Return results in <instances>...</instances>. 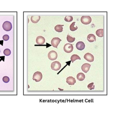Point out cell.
I'll list each match as a JSON object with an SVG mask.
<instances>
[{"instance_id": "ac0fdd59", "label": "cell", "mask_w": 131, "mask_h": 119, "mask_svg": "<svg viewBox=\"0 0 131 119\" xmlns=\"http://www.w3.org/2000/svg\"><path fill=\"white\" fill-rule=\"evenodd\" d=\"M77 60H81V58L79 56L76 55H73L71 57V60L72 63H73L75 61Z\"/></svg>"}, {"instance_id": "ba28073f", "label": "cell", "mask_w": 131, "mask_h": 119, "mask_svg": "<svg viewBox=\"0 0 131 119\" xmlns=\"http://www.w3.org/2000/svg\"><path fill=\"white\" fill-rule=\"evenodd\" d=\"M84 58L89 62H92L94 61L93 56L90 53H87L84 56Z\"/></svg>"}, {"instance_id": "7402d4cb", "label": "cell", "mask_w": 131, "mask_h": 119, "mask_svg": "<svg viewBox=\"0 0 131 119\" xmlns=\"http://www.w3.org/2000/svg\"><path fill=\"white\" fill-rule=\"evenodd\" d=\"M4 54L6 56H8L10 55L11 54V51L10 50L8 49H6L4 50Z\"/></svg>"}, {"instance_id": "8fae6325", "label": "cell", "mask_w": 131, "mask_h": 119, "mask_svg": "<svg viewBox=\"0 0 131 119\" xmlns=\"http://www.w3.org/2000/svg\"><path fill=\"white\" fill-rule=\"evenodd\" d=\"M36 43L39 45H42L45 43L46 40L44 37L42 36H38L36 38Z\"/></svg>"}, {"instance_id": "e0dca14e", "label": "cell", "mask_w": 131, "mask_h": 119, "mask_svg": "<svg viewBox=\"0 0 131 119\" xmlns=\"http://www.w3.org/2000/svg\"><path fill=\"white\" fill-rule=\"evenodd\" d=\"M63 25H58L55 27V30L56 32H62L63 31Z\"/></svg>"}, {"instance_id": "cb8c5ba5", "label": "cell", "mask_w": 131, "mask_h": 119, "mask_svg": "<svg viewBox=\"0 0 131 119\" xmlns=\"http://www.w3.org/2000/svg\"><path fill=\"white\" fill-rule=\"evenodd\" d=\"M2 80L5 83H8L10 81V79L9 77L7 76H5L2 79Z\"/></svg>"}, {"instance_id": "5bb4252c", "label": "cell", "mask_w": 131, "mask_h": 119, "mask_svg": "<svg viewBox=\"0 0 131 119\" xmlns=\"http://www.w3.org/2000/svg\"><path fill=\"white\" fill-rule=\"evenodd\" d=\"M40 19V16H33L31 17V20L33 23L36 24L39 22Z\"/></svg>"}, {"instance_id": "7c38bea8", "label": "cell", "mask_w": 131, "mask_h": 119, "mask_svg": "<svg viewBox=\"0 0 131 119\" xmlns=\"http://www.w3.org/2000/svg\"><path fill=\"white\" fill-rule=\"evenodd\" d=\"M91 66V65L88 63H85L82 66V70L83 72L85 73H87L89 71L90 67Z\"/></svg>"}, {"instance_id": "52a82bcc", "label": "cell", "mask_w": 131, "mask_h": 119, "mask_svg": "<svg viewBox=\"0 0 131 119\" xmlns=\"http://www.w3.org/2000/svg\"><path fill=\"white\" fill-rule=\"evenodd\" d=\"M61 41L62 40L61 39L59 38L55 37L52 39L51 41V44L54 47L57 48V46Z\"/></svg>"}, {"instance_id": "30bf717a", "label": "cell", "mask_w": 131, "mask_h": 119, "mask_svg": "<svg viewBox=\"0 0 131 119\" xmlns=\"http://www.w3.org/2000/svg\"><path fill=\"white\" fill-rule=\"evenodd\" d=\"M66 82L69 85H73L76 83V80L74 78L70 76L67 78Z\"/></svg>"}, {"instance_id": "6da1fadb", "label": "cell", "mask_w": 131, "mask_h": 119, "mask_svg": "<svg viewBox=\"0 0 131 119\" xmlns=\"http://www.w3.org/2000/svg\"><path fill=\"white\" fill-rule=\"evenodd\" d=\"M2 28L5 31L9 32L12 29L13 26L11 22L8 21H5L2 25Z\"/></svg>"}, {"instance_id": "4fadbf2b", "label": "cell", "mask_w": 131, "mask_h": 119, "mask_svg": "<svg viewBox=\"0 0 131 119\" xmlns=\"http://www.w3.org/2000/svg\"><path fill=\"white\" fill-rule=\"evenodd\" d=\"M87 39L89 42L92 43L96 41V37L94 35L92 34H89L87 36Z\"/></svg>"}, {"instance_id": "7a4b0ae2", "label": "cell", "mask_w": 131, "mask_h": 119, "mask_svg": "<svg viewBox=\"0 0 131 119\" xmlns=\"http://www.w3.org/2000/svg\"><path fill=\"white\" fill-rule=\"evenodd\" d=\"M81 22L84 25H89L92 22V18L89 16H82L81 18Z\"/></svg>"}, {"instance_id": "d6986e66", "label": "cell", "mask_w": 131, "mask_h": 119, "mask_svg": "<svg viewBox=\"0 0 131 119\" xmlns=\"http://www.w3.org/2000/svg\"><path fill=\"white\" fill-rule=\"evenodd\" d=\"M75 24H76V22H73L70 25V30L72 32L76 31L78 28V27H74Z\"/></svg>"}, {"instance_id": "9a60e30c", "label": "cell", "mask_w": 131, "mask_h": 119, "mask_svg": "<svg viewBox=\"0 0 131 119\" xmlns=\"http://www.w3.org/2000/svg\"><path fill=\"white\" fill-rule=\"evenodd\" d=\"M76 77L78 80L82 81H83L85 79V74L83 73H79L77 74Z\"/></svg>"}, {"instance_id": "3957f363", "label": "cell", "mask_w": 131, "mask_h": 119, "mask_svg": "<svg viewBox=\"0 0 131 119\" xmlns=\"http://www.w3.org/2000/svg\"><path fill=\"white\" fill-rule=\"evenodd\" d=\"M42 78V75L40 72H36L34 73L33 76V80L36 81V82H38L41 80Z\"/></svg>"}, {"instance_id": "8992f818", "label": "cell", "mask_w": 131, "mask_h": 119, "mask_svg": "<svg viewBox=\"0 0 131 119\" xmlns=\"http://www.w3.org/2000/svg\"><path fill=\"white\" fill-rule=\"evenodd\" d=\"M73 47L72 44L70 43H67L64 45L63 49L65 52L69 53H70L73 51Z\"/></svg>"}, {"instance_id": "603a6c76", "label": "cell", "mask_w": 131, "mask_h": 119, "mask_svg": "<svg viewBox=\"0 0 131 119\" xmlns=\"http://www.w3.org/2000/svg\"><path fill=\"white\" fill-rule=\"evenodd\" d=\"M88 88L90 90L94 89L95 88V85H94V83H91L89 84L88 85Z\"/></svg>"}, {"instance_id": "44dd1931", "label": "cell", "mask_w": 131, "mask_h": 119, "mask_svg": "<svg viewBox=\"0 0 131 119\" xmlns=\"http://www.w3.org/2000/svg\"><path fill=\"white\" fill-rule=\"evenodd\" d=\"M64 20L67 22H70L72 21L73 20V17L71 16H66L64 19Z\"/></svg>"}, {"instance_id": "277c9868", "label": "cell", "mask_w": 131, "mask_h": 119, "mask_svg": "<svg viewBox=\"0 0 131 119\" xmlns=\"http://www.w3.org/2000/svg\"><path fill=\"white\" fill-rule=\"evenodd\" d=\"M51 69L54 71H59L61 68V64L60 62L56 61L52 63L51 65Z\"/></svg>"}, {"instance_id": "ffe728a7", "label": "cell", "mask_w": 131, "mask_h": 119, "mask_svg": "<svg viewBox=\"0 0 131 119\" xmlns=\"http://www.w3.org/2000/svg\"><path fill=\"white\" fill-rule=\"evenodd\" d=\"M67 41L69 43H73L75 41V40H76L75 38L72 37L69 35H67Z\"/></svg>"}, {"instance_id": "5b68a950", "label": "cell", "mask_w": 131, "mask_h": 119, "mask_svg": "<svg viewBox=\"0 0 131 119\" xmlns=\"http://www.w3.org/2000/svg\"><path fill=\"white\" fill-rule=\"evenodd\" d=\"M48 56L50 60L51 61H54L57 59L58 57V55L56 52L54 51H52L49 52Z\"/></svg>"}, {"instance_id": "d4e9b609", "label": "cell", "mask_w": 131, "mask_h": 119, "mask_svg": "<svg viewBox=\"0 0 131 119\" xmlns=\"http://www.w3.org/2000/svg\"><path fill=\"white\" fill-rule=\"evenodd\" d=\"M3 39L5 41H7L9 39V36L7 35H5L3 36Z\"/></svg>"}, {"instance_id": "9c48e42d", "label": "cell", "mask_w": 131, "mask_h": 119, "mask_svg": "<svg viewBox=\"0 0 131 119\" xmlns=\"http://www.w3.org/2000/svg\"><path fill=\"white\" fill-rule=\"evenodd\" d=\"M85 44L82 41H79L76 43V47L77 49L79 50L82 51L84 50L85 48Z\"/></svg>"}, {"instance_id": "2e32d148", "label": "cell", "mask_w": 131, "mask_h": 119, "mask_svg": "<svg viewBox=\"0 0 131 119\" xmlns=\"http://www.w3.org/2000/svg\"><path fill=\"white\" fill-rule=\"evenodd\" d=\"M96 34L99 37H103L104 36V30L103 29H98L96 31Z\"/></svg>"}]
</instances>
